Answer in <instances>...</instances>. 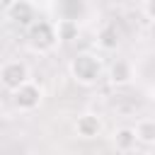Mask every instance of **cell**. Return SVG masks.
Masks as SVG:
<instances>
[{"label":"cell","mask_w":155,"mask_h":155,"mask_svg":"<svg viewBox=\"0 0 155 155\" xmlns=\"http://www.w3.org/2000/svg\"><path fill=\"white\" fill-rule=\"evenodd\" d=\"M5 17L17 27L29 29L39 19V7H36V2H29V0H15V2L5 5Z\"/></svg>","instance_id":"cell-5"},{"label":"cell","mask_w":155,"mask_h":155,"mask_svg":"<svg viewBox=\"0 0 155 155\" xmlns=\"http://www.w3.org/2000/svg\"><path fill=\"white\" fill-rule=\"evenodd\" d=\"M104 70H107V65H104L102 56L94 51H80L68 63V73H70L73 82H78L80 87H94L104 78Z\"/></svg>","instance_id":"cell-1"},{"label":"cell","mask_w":155,"mask_h":155,"mask_svg":"<svg viewBox=\"0 0 155 155\" xmlns=\"http://www.w3.org/2000/svg\"><path fill=\"white\" fill-rule=\"evenodd\" d=\"M131 128H133V136H136V143H138V145H143V148H148V150L155 145V121H153L150 116L138 119L136 126H131Z\"/></svg>","instance_id":"cell-10"},{"label":"cell","mask_w":155,"mask_h":155,"mask_svg":"<svg viewBox=\"0 0 155 155\" xmlns=\"http://www.w3.org/2000/svg\"><path fill=\"white\" fill-rule=\"evenodd\" d=\"M31 80V70H29V65L24 63V61H19V58H10V61H5V63H0V87L5 90V92H15V90H19L24 82H29Z\"/></svg>","instance_id":"cell-3"},{"label":"cell","mask_w":155,"mask_h":155,"mask_svg":"<svg viewBox=\"0 0 155 155\" xmlns=\"http://www.w3.org/2000/svg\"><path fill=\"white\" fill-rule=\"evenodd\" d=\"M119 44H121V31H119V27L114 22H107V24H102L97 29V48L99 51L111 53V51L119 48Z\"/></svg>","instance_id":"cell-8"},{"label":"cell","mask_w":155,"mask_h":155,"mask_svg":"<svg viewBox=\"0 0 155 155\" xmlns=\"http://www.w3.org/2000/svg\"><path fill=\"white\" fill-rule=\"evenodd\" d=\"M111 145L119 150V153H133L136 150V136H133V128L131 126H119L114 128L111 133Z\"/></svg>","instance_id":"cell-11"},{"label":"cell","mask_w":155,"mask_h":155,"mask_svg":"<svg viewBox=\"0 0 155 155\" xmlns=\"http://www.w3.org/2000/svg\"><path fill=\"white\" fill-rule=\"evenodd\" d=\"M140 12H143L145 22L153 24V22H155V0H145V2H140Z\"/></svg>","instance_id":"cell-12"},{"label":"cell","mask_w":155,"mask_h":155,"mask_svg":"<svg viewBox=\"0 0 155 155\" xmlns=\"http://www.w3.org/2000/svg\"><path fill=\"white\" fill-rule=\"evenodd\" d=\"M41 102H44V87H41L39 82H34V80L24 82L19 90L12 92V104H15V109H19V111H24V114L36 111V109L41 107Z\"/></svg>","instance_id":"cell-4"},{"label":"cell","mask_w":155,"mask_h":155,"mask_svg":"<svg viewBox=\"0 0 155 155\" xmlns=\"http://www.w3.org/2000/svg\"><path fill=\"white\" fill-rule=\"evenodd\" d=\"M136 155H155V153H153V150H148V148H145V150H138V153H136Z\"/></svg>","instance_id":"cell-13"},{"label":"cell","mask_w":155,"mask_h":155,"mask_svg":"<svg viewBox=\"0 0 155 155\" xmlns=\"http://www.w3.org/2000/svg\"><path fill=\"white\" fill-rule=\"evenodd\" d=\"M51 24H53V34H56V41H58V44H70V41H75L78 34H80V24H78L75 19L56 17V19H51Z\"/></svg>","instance_id":"cell-9"},{"label":"cell","mask_w":155,"mask_h":155,"mask_svg":"<svg viewBox=\"0 0 155 155\" xmlns=\"http://www.w3.org/2000/svg\"><path fill=\"white\" fill-rule=\"evenodd\" d=\"M73 131H75L78 138H82V140H92V138H99V136L104 133V121H102L99 114L85 111V114H80V116L75 119Z\"/></svg>","instance_id":"cell-6"},{"label":"cell","mask_w":155,"mask_h":155,"mask_svg":"<svg viewBox=\"0 0 155 155\" xmlns=\"http://www.w3.org/2000/svg\"><path fill=\"white\" fill-rule=\"evenodd\" d=\"M104 75H107V80H109L114 87H126V85L133 82L136 70H133V63H131V61H126V58H116V61L104 70Z\"/></svg>","instance_id":"cell-7"},{"label":"cell","mask_w":155,"mask_h":155,"mask_svg":"<svg viewBox=\"0 0 155 155\" xmlns=\"http://www.w3.org/2000/svg\"><path fill=\"white\" fill-rule=\"evenodd\" d=\"M27 46H29L34 53H41V56H44V53H51V51L58 46L51 19L39 17V19L27 29Z\"/></svg>","instance_id":"cell-2"}]
</instances>
